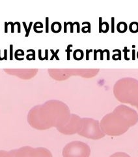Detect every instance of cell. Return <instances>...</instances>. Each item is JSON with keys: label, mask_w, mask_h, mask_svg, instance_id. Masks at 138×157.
<instances>
[{"label": "cell", "mask_w": 138, "mask_h": 157, "mask_svg": "<svg viewBox=\"0 0 138 157\" xmlns=\"http://www.w3.org/2000/svg\"><path fill=\"white\" fill-rule=\"evenodd\" d=\"M39 60H45V59H43V58H42V56H41V50L39 49Z\"/></svg>", "instance_id": "cell-26"}, {"label": "cell", "mask_w": 138, "mask_h": 157, "mask_svg": "<svg viewBox=\"0 0 138 157\" xmlns=\"http://www.w3.org/2000/svg\"><path fill=\"white\" fill-rule=\"evenodd\" d=\"M27 52H32L33 53V60H35V51L33 49H31V50H27Z\"/></svg>", "instance_id": "cell-18"}, {"label": "cell", "mask_w": 138, "mask_h": 157, "mask_svg": "<svg viewBox=\"0 0 138 157\" xmlns=\"http://www.w3.org/2000/svg\"><path fill=\"white\" fill-rule=\"evenodd\" d=\"M15 24L18 25V33L21 32V29H20V24L18 22H15Z\"/></svg>", "instance_id": "cell-23"}, {"label": "cell", "mask_w": 138, "mask_h": 157, "mask_svg": "<svg viewBox=\"0 0 138 157\" xmlns=\"http://www.w3.org/2000/svg\"><path fill=\"white\" fill-rule=\"evenodd\" d=\"M7 50L5 49L4 50V59L6 60L7 59Z\"/></svg>", "instance_id": "cell-29"}, {"label": "cell", "mask_w": 138, "mask_h": 157, "mask_svg": "<svg viewBox=\"0 0 138 157\" xmlns=\"http://www.w3.org/2000/svg\"><path fill=\"white\" fill-rule=\"evenodd\" d=\"M114 25H115V18L112 17V32L114 33Z\"/></svg>", "instance_id": "cell-14"}, {"label": "cell", "mask_w": 138, "mask_h": 157, "mask_svg": "<svg viewBox=\"0 0 138 157\" xmlns=\"http://www.w3.org/2000/svg\"><path fill=\"white\" fill-rule=\"evenodd\" d=\"M116 98L123 103L130 104L138 107V82L129 80L120 82L115 87Z\"/></svg>", "instance_id": "cell-3"}, {"label": "cell", "mask_w": 138, "mask_h": 157, "mask_svg": "<svg viewBox=\"0 0 138 157\" xmlns=\"http://www.w3.org/2000/svg\"><path fill=\"white\" fill-rule=\"evenodd\" d=\"M48 20H49V19H48V17L46 18V33H48V22H49Z\"/></svg>", "instance_id": "cell-20"}, {"label": "cell", "mask_w": 138, "mask_h": 157, "mask_svg": "<svg viewBox=\"0 0 138 157\" xmlns=\"http://www.w3.org/2000/svg\"><path fill=\"white\" fill-rule=\"evenodd\" d=\"M130 30L132 33H136L138 32V23L137 22H132L130 24Z\"/></svg>", "instance_id": "cell-7"}, {"label": "cell", "mask_w": 138, "mask_h": 157, "mask_svg": "<svg viewBox=\"0 0 138 157\" xmlns=\"http://www.w3.org/2000/svg\"><path fill=\"white\" fill-rule=\"evenodd\" d=\"M0 157H12L11 151V153H7L5 151H0Z\"/></svg>", "instance_id": "cell-10"}, {"label": "cell", "mask_w": 138, "mask_h": 157, "mask_svg": "<svg viewBox=\"0 0 138 157\" xmlns=\"http://www.w3.org/2000/svg\"><path fill=\"white\" fill-rule=\"evenodd\" d=\"M97 52L101 53V60H102L104 59V56H103L104 50H102L101 49H98V50H97Z\"/></svg>", "instance_id": "cell-21"}, {"label": "cell", "mask_w": 138, "mask_h": 157, "mask_svg": "<svg viewBox=\"0 0 138 157\" xmlns=\"http://www.w3.org/2000/svg\"><path fill=\"white\" fill-rule=\"evenodd\" d=\"M23 26H24V29H25V30H26V34L27 33V32H28V28H27V25H26V23L25 22H23Z\"/></svg>", "instance_id": "cell-25"}, {"label": "cell", "mask_w": 138, "mask_h": 157, "mask_svg": "<svg viewBox=\"0 0 138 157\" xmlns=\"http://www.w3.org/2000/svg\"><path fill=\"white\" fill-rule=\"evenodd\" d=\"M84 121H85L84 129L79 133L80 135L95 139H100L104 136V134L99 128L98 121L89 118H85Z\"/></svg>", "instance_id": "cell-5"}, {"label": "cell", "mask_w": 138, "mask_h": 157, "mask_svg": "<svg viewBox=\"0 0 138 157\" xmlns=\"http://www.w3.org/2000/svg\"><path fill=\"white\" fill-rule=\"evenodd\" d=\"M76 25H77V32L79 33V32H80V24H79L78 22L76 23Z\"/></svg>", "instance_id": "cell-32"}, {"label": "cell", "mask_w": 138, "mask_h": 157, "mask_svg": "<svg viewBox=\"0 0 138 157\" xmlns=\"http://www.w3.org/2000/svg\"><path fill=\"white\" fill-rule=\"evenodd\" d=\"M32 24H33V22H31L29 23V28H28V32H27L26 34V36L25 37H28L29 34V32H30V30H31V28H32Z\"/></svg>", "instance_id": "cell-17"}, {"label": "cell", "mask_w": 138, "mask_h": 157, "mask_svg": "<svg viewBox=\"0 0 138 157\" xmlns=\"http://www.w3.org/2000/svg\"><path fill=\"white\" fill-rule=\"evenodd\" d=\"M12 45H10V49H11V53H10V60H12Z\"/></svg>", "instance_id": "cell-19"}, {"label": "cell", "mask_w": 138, "mask_h": 157, "mask_svg": "<svg viewBox=\"0 0 138 157\" xmlns=\"http://www.w3.org/2000/svg\"><path fill=\"white\" fill-rule=\"evenodd\" d=\"M68 115V110L59 101H49L42 107L33 109L29 115V123L38 129H46L63 122Z\"/></svg>", "instance_id": "cell-1"}, {"label": "cell", "mask_w": 138, "mask_h": 157, "mask_svg": "<svg viewBox=\"0 0 138 157\" xmlns=\"http://www.w3.org/2000/svg\"><path fill=\"white\" fill-rule=\"evenodd\" d=\"M72 47V45H68L67 46V49L65 50V51L67 53V60H70V53L72 52V50L70 49V47Z\"/></svg>", "instance_id": "cell-11"}, {"label": "cell", "mask_w": 138, "mask_h": 157, "mask_svg": "<svg viewBox=\"0 0 138 157\" xmlns=\"http://www.w3.org/2000/svg\"><path fill=\"white\" fill-rule=\"evenodd\" d=\"M109 157H130V156L128 155V154H126V153L119 152V153H115V154L112 155V156H110Z\"/></svg>", "instance_id": "cell-8"}, {"label": "cell", "mask_w": 138, "mask_h": 157, "mask_svg": "<svg viewBox=\"0 0 138 157\" xmlns=\"http://www.w3.org/2000/svg\"><path fill=\"white\" fill-rule=\"evenodd\" d=\"M7 26H8V23L5 22V33H7V31H8Z\"/></svg>", "instance_id": "cell-30"}, {"label": "cell", "mask_w": 138, "mask_h": 157, "mask_svg": "<svg viewBox=\"0 0 138 157\" xmlns=\"http://www.w3.org/2000/svg\"><path fill=\"white\" fill-rule=\"evenodd\" d=\"M9 24H11V27H12L11 32H12V33H14V32H14V26L15 25V23H12V22H10L8 23V25H9Z\"/></svg>", "instance_id": "cell-24"}, {"label": "cell", "mask_w": 138, "mask_h": 157, "mask_svg": "<svg viewBox=\"0 0 138 157\" xmlns=\"http://www.w3.org/2000/svg\"><path fill=\"white\" fill-rule=\"evenodd\" d=\"M102 19L101 17L99 18V32L101 33L102 32Z\"/></svg>", "instance_id": "cell-12"}, {"label": "cell", "mask_w": 138, "mask_h": 157, "mask_svg": "<svg viewBox=\"0 0 138 157\" xmlns=\"http://www.w3.org/2000/svg\"><path fill=\"white\" fill-rule=\"evenodd\" d=\"M91 150L85 143L74 141L68 143L64 148L63 157H89Z\"/></svg>", "instance_id": "cell-4"}, {"label": "cell", "mask_w": 138, "mask_h": 157, "mask_svg": "<svg viewBox=\"0 0 138 157\" xmlns=\"http://www.w3.org/2000/svg\"><path fill=\"white\" fill-rule=\"evenodd\" d=\"M91 52H92V49H91V50L87 49V50H86V60H89V53H90Z\"/></svg>", "instance_id": "cell-16"}, {"label": "cell", "mask_w": 138, "mask_h": 157, "mask_svg": "<svg viewBox=\"0 0 138 157\" xmlns=\"http://www.w3.org/2000/svg\"><path fill=\"white\" fill-rule=\"evenodd\" d=\"M123 52H125V60H128L129 59L127 57V53H128V52H129L130 50H129V49H127V47H125V49H123Z\"/></svg>", "instance_id": "cell-13"}, {"label": "cell", "mask_w": 138, "mask_h": 157, "mask_svg": "<svg viewBox=\"0 0 138 157\" xmlns=\"http://www.w3.org/2000/svg\"><path fill=\"white\" fill-rule=\"evenodd\" d=\"M76 24V22H75L74 23H72L71 22H67V24H70V32L73 33V26Z\"/></svg>", "instance_id": "cell-15"}, {"label": "cell", "mask_w": 138, "mask_h": 157, "mask_svg": "<svg viewBox=\"0 0 138 157\" xmlns=\"http://www.w3.org/2000/svg\"><path fill=\"white\" fill-rule=\"evenodd\" d=\"M50 51H51V53H52V54H53L52 56H51V58L50 59L51 60H52L54 59V58H56V60H59V57H58V56H57V53H58L59 51V49H57V50L56 51V52H54V50H52V49H51Z\"/></svg>", "instance_id": "cell-9"}, {"label": "cell", "mask_w": 138, "mask_h": 157, "mask_svg": "<svg viewBox=\"0 0 138 157\" xmlns=\"http://www.w3.org/2000/svg\"><path fill=\"white\" fill-rule=\"evenodd\" d=\"M104 52H106V53H107V60H109V50L105 49V50H104Z\"/></svg>", "instance_id": "cell-22"}, {"label": "cell", "mask_w": 138, "mask_h": 157, "mask_svg": "<svg viewBox=\"0 0 138 157\" xmlns=\"http://www.w3.org/2000/svg\"><path fill=\"white\" fill-rule=\"evenodd\" d=\"M137 59H138V52H137Z\"/></svg>", "instance_id": "cell-35"}, {"label": "cell", "mask_w": 138, "mask_h": 157, "mask_svg": "<svg viewBox=\"0 0 138 157\" xmlns=\"http://www.w3.org/2000/svg\"><path fill=\"white\" fill-rule=\"evenodd\" d=\"M48 50L46 49L45 50V57H44V59H45V60H48Z\"/></svg>", "instance_id": "cell-31"}, {"label": "cell", "mask_w": 138, "mask_h": 157, "mask_svg": "<svg viewBox=\"0 0 138 157\" xmlns=\"http://www.w3.org/2000/svg\"><path fill=\"white\" fill-rule=\"evenodd\" d=\"M12 157H52L48 149L44 148L33 149L29 147L11 151Z\"/></svg>", "instance_id": "cell-6"}, {"label": "cell", "mask_w": 138, "mask_h": 157, "mask_svg": "<svg viewBox=\"0 0 138 157\" xmlns=\"http://www.w3.org/2000/svg\"><path fill=\"white\" fill-rule=\"evenodd\" d=\"M97 50H94V60H96L97 59Z\"/></svg>", "instance_id": "cell-27"}, {"label": "cell", "mask_w": 138, "mask_h": 157, "mask_svg": "<svg viewBox=\"0 0 138 157\" xmlns=\"http://www.w3.org/2000/svg\"><path fill=\"white\" fill-rule=\"evenodd\" d=\"M67 22H64V32L67 33Z\"/></svg>", "instance_id": "cell-28"}, {"label": "cell", "mask_w": 138, "mask_h": 157, "mask_svg": "<svg viewBox=\"0 0 138 157\" xmlns=\"http://www.w3.org/2000/svg\"><path fill=\"white\" fill-rule=\"evenodd\" d=\"M3 60V59H1V57H0V60Z\"/></svg>", "instance_id": "cell-34"}, {"label": "cell", "mask_w": 138, "mask_h": 157, "mask_svg": "<svg viewBox=\"0 0 138 157\" xmlns=\"http://www.w3.org/2000/svg\"><path fill=\"white\" fill-rule=\"evenodd\" d=\"M137 121L138 115L136 111L125 105H120L115 109L113 113L104 117L101 126L108 135L118 136L126 132Z\"/></svg>", "instance_id": "cell-2"}, {"label": "cell", "mask_w": 138, "mask_h": 157, "mask_svg": "<svg viewBox=\"0 0 138 157\" xmlns=\"http://www.w3.org/2000/svg\"><path fill=\"white\" fill-rule=\"evenodd\" d=\"M132 59L134 60H135V50H132Z\"/></svg>", "instance_id": "cell-33"}]
</instances>
